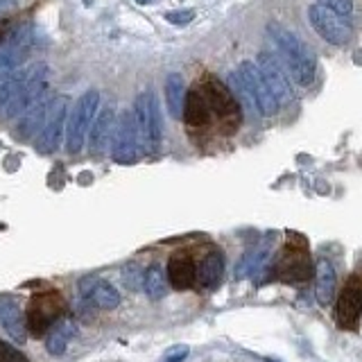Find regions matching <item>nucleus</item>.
<instances>
[{"label": "nucleus", "instance_id": "nucleus-8", "mask_svg": "<svg viewBox=\"0 0 362 362\" xmlns=\"http://www.w3.org/2000/svg\"><path fill=\"white\" fill-rule=\"evenodd\" d=\"M256 66L263 79L267 82L272 95L276 98L279 107H288L294 102V88L290 84V75L286 71V66L279 62V57H274L272 52H260L258 59H256Z\"/></svg>", "mask_w": 362, "mask_h": 362}, {"label": "nucleus", "instance_id": "nucleus-5", "mask_svg": "<svg viewBox=\"0 0 362 362\" xmlns=\"http://www.w3.org/2000/svg\"><path fill=\"white\" fill-rule=\"evenodd\" d=\"M308 21L313 30L320 34V37L333 45H346L354 39V28H351L349 18H344L337 11L328 9L320 3H315L308 7Z\"/></svg>", "mask_w": 362, "mask_h": 362}, {"label": "nucleus", "instance_id": "nucleus-17", "mask_svg": "<svg viewBox=\"0 0 362 362\" xmlns=\"http://www.w3.org/2000/svg\"><path fill=\"white\" fill-rule=\"evenodd\" d=\"M337 292V274L331 260L320 258L315 265V297L320 305H331Z\"/></svg>", "mask_w": 362, "mask_h": 362}, {"label": "nucleus", "instance_id": "nucleus-16", "mask_svg": "<svg viewBox=\"0 0 362 362\" xmlns=\"http://www.w3.org/2000/svg\"><path fill=\"white\" fill-rule=\"evenodd\" d=\"M168 279L173 283L175 290H188L195 286V279H197V267H195V260H192L190 254L186 252H179L170 258L168 263Z\"/></svg>", "mask_w": 362, "mask_h": 362}, {"label": "nucleus", "instance_id": "nucleus-15", "mask_svg": "<svg viewBox=\"0 0 362 362\" xmlns=\"http://www.w3.org/2000/svg\"><path fill=\"white\" fill-rule=\"evenodd\" d=\"M48 107H50V100H48V93H43L34 105H30L25 111L21 113V120L16 124V139L18 141H30L34 139L41 127H43V122H45V116H48Z\"/></svg>", "mask_w": 362, "mask_h": 362}, {"label": "nucleus", "instance_id": "nucleus-11", "mask_svg": "<svg viewBox=\"0 0 362 362\" xmlns=\"http://www.w3.org/2000/svg\"><path fill=\"white\" fill-rule=\"evenodd\" d=\"M136 122H139L141 136L150 143L158 145L163 136V120H161V107H158V100L152 90H143V93L136 98V109H134Z\"/></svg>", "mask_w": 362, "mask_h": 362}, {"label": "nucleus", "instance_id": "nucleus-3", "mask_svg": "<svg viewBox=\"0 0 362 362\" xmlns=\"http://www.w3.org/2000/svg\"><path fill=\"white\" fill-rule=\"evenodd\" d=\"M202 95L209 109L224 122V132L231 134L240 124V102L231 93V88L222 84L218 77L209 75L202 84Z\"/></svg>", "mask_w": 362, "mask_h": 362}, {"label": "nucleus", "instance_id": "nucleus-6", "mask_svg": "<svg viewBox=\"0 0 362 362\" xmlns=\"http://www.w3.org/2000/svg\"><path fill=\"white\" fill-rule=\"evenodd\" d=\"M235 73H238V77L243 79L247 93L254 102V109L260 113V116H265V118L276 116L279 102H276L274 95H272V90H269L267 82L263 79V75H260L256 62H243L240 66H238Z\"/></svg>", "mask_w": 362, "mask_h": 362}, {"label": "nucleus", "instance_id": "nucleus-14", "mask_svg": "<svg viewBox=\"0 0 362 362\" xmlns=\"http://www.w3.org/2000/svg\"><path fill=\"white\" fill-rule=\"evenodd\" d=\"M116 111L113 105H107L98 116L93 118V124L88 129V152L93 158L105 156L107 147L113 139V129H116Z\"/></svg>", "mask_w": 362, "mask_h": 362}, {"label": "nucleus", "instance_id": "nucleus-7", "mask_svg": "<svg viewBox=\"0 0 362 362\" xmlns=\"http://www.w3.org/2000/svg\"><path fill=\"white\" fill-rule=\"evenodd\" d=\"M68 120V98L57 95L54 100H50L48 107V116H45V122L39 132L37 139V152L48 156L59 150L62 139H64V124Z\"/></svg>", "mask_w": 362, "mask_h": 362}, {"label": "nucleus", "instance_id": "nucleus-31", "mask_svg": "<svg viewBox=\"0 0 362 362\" xmlns=\"http://www.w3.org/2000/svg\"><path fill=\"white\" fill-rule=\"evenodd\" d=\"M5 32H7V30H5V23H0V41H3V37H5Z\"/></svg>", "mask_w": 362, "mask_h": 362}, {"label": "nucleus", "instance_id": "nucleus-27", "mask_svg": "<svg viewBox=\"0 0 362 362\" xmlns=\"http://www.w3.org/2000/svg\"><path fill=\"white\" fill-rule=\"evenodd\" d=\"M0 362H30V360L14 344H9V342H5V339H0Z\"/></svg>", "mask_w": 362, "mask_h": 362}, {"label": "nucleus", "instance_id": "nucleus-21", "mask_svg": "<svg viewBox=\"0 0 362 362\" xmlns=\"http://www.w3.org/2000/svg\"><path fill=\"white\" fill-rule=\"evenodd\" d=\"M224 274V256L220 252H211L204 256L202 265L197 269V281L204 290H213L218 288V283L222 281Z\"/></svg>", "mask_w": 362, "mask_h": 362}, {"label": "nucleus", "instance_id": "nucleus-29", "mask_svg": "<svg viewBox=\"0 0 362 362\" xmlns=\"http://www.w3.org/2000/svg\"><path fill=\"white\" fill-rule=\"evenodd\" d=\"M192 18H195V9H177L165 14V21L173 23V25H188Z\"/></svg>", "mask_w": 362, "mask_h": 362}, {"label": "nucleus", "instance_id": "nucleus-26", "mask_svg": "<svg viewBox=\"0 0 362 362\" xmlns=\"http://www.w3.org/2000/svg\"><path fill=\"white\" fill-rule=\"evenodd\" d=\"M265 256H267V245H260L258 249H254V252L245 254L243 260L235 267V279H245L247 274H252L254 269H258L260 265H263Z\"/></svg>", "mask_w": 362, "mask_h": 362}, {"label": "nucleus", "instance_id": "nucleus-1", "mask_svg": "<svg viewBox=\"0 0 362 362\" xmlns=\"http://www.w3.org/2000/svg\"><path fill=\"white\" fill-rule=\"evenodd\" d=\"M267 32H269V39L276 45L283 66H286L292 82L301 88L313 86L315 75H317V57L310 45L303 43L294 32L276 25V23H269Z\"/></svg>", "mask_w": 362, "mask_h": 362}, {"label": "nucleus", "instance_id": "nucleus-9", "mask_svg": "<svg viewBox=\"0 0 362 362\" xmlns=\"http://www.w3.org/2000/svg\"><path fill=\"white\" fill-rule=\"evenodd\" d=\"M64 308V299L59 292H41L34 294L28 308V328L34 337H41L48 326H52V322H57V317L62 315Z\"/></svg>", "mask_w": 362, "mask_h": 362}, {"label": "nucleus", "instance_id": "nucleus-12", "mask_svg": "<svg viewBox=\"0 0 362 362\" xmlns=\"http://www.w3.org/2000/svg\"><path fill=\"white\" fill-rule=\"evenodd\" d=\"M50 77V66L45 62H34L25 68H18L16 73H11L7 77H0V109H3L11 95H16L23 86L34 84V82H43V79Z\"/></svg>", "mask_w": 362, "mask_h": 362}, {"label": "nucleus", "instance_id": "nucleus-20", "mask_svg": "<svg viewBox=\"0 0 362 362\" xmlns=\"http://www.w3.org/2000/svg\"><path fill=\"white\" fill-rule=\"evenodd\" d=\"M73 335H75L73 320H66V317H62V320L52 322L48 335H45V351H48L50 356H64L68 344H71Z\"/></svg>", "mask_w": 362, "mask_h": 362}, {"label": "nucleus", "instance_id": "nucleus-2", "mask_svg": "<svg viewBox=\"0 0 362 362\" xmlns=\"http://www.w3.org/2000/svg\"><path fill=\"white\" fill-rule=\"evenodd\" d=\"M100 107V90L88 88L86 93L75 102V107L68 116V129H66V150L68 154H77L84 147L90 124Z\"/></svg>", "mask_w": 362, "mask_h": 362}, {"label": "nucleus", "instance_id": "nucleus-32", "mask_svg": "<svg viewBox=\"0 0 362 362\" xmlns=\"http://www.w3.org/2000/svg\"><path fill=\"white\" fill-rule=\"evenodd\" d=\"M139 5H147V3H152V0H136Z\"/></svg>", "mask_w": 362, "mask_h": 362}, {"label": "nucleus", "instance_id": "nucleus-30", "mask_svg": "<svg viewBox=\"0 0 362 362\" xmlns=\"http://www.w3.org/2000/svg\"><path fill=\"white\" fill-rule=\"evenodd\" d=\"M188 354H190V349H188L186 344H179V346H175V349H170L168 354L163 356L161 362H184V360L188 358Z\"/></svg>", "mask_w": 362, "mask_h": 362}, {"label": "nucleus", "instance_id": "nucleus-19", "mask_svg": "<svg viewBox=\"0 0 362 362\" xmlns=\"http://www.w3.org/2000/svg\"><path fill=\"white\" fill-rule=\"evenodd\" d=\"M0 324L7 331V335L14 339L16 344H23L28 339V324L23 320L21 308L9 299L0 301Z\"/></svg>", "mask_w": 362, "mask_h": 362}, {"label": "nucleus", "instance_id": "nucleus-13", "mask_svg": "<svg viewBox=\"0 0 362 362\" xmlns=\"http://www.w3.org/2000/svg\"><path fill=\"white\" fill-rule=\"evenodd\" d=\"M313 274L310 269V256L305 240L299 238V245H288L286 254H283L279 263V276L283 281H305Z\"/></svg>", "mask_w": 362, "mask_h": 362}, {"label": "nucleus", "instance_id": "nucleus-23", "mask_svg": "<svg viewBox=\"0 0 362 362\" xmlns=\"http://www.w3.org/2000/svg\"><path fill=\"white\" fill-rule=\"evenodd\" d=\"M184 100H186V82L179 73H170L165 79V102L170 113L179 120L181 111H184Z\"/></svg>", "mask_w": 362, "mask_h": 362}, {"label": "nucleus", "instance_id": "nucleus-24", "mask_svg": "<svg viewBox=\"0 0 362 362\" xmlns=\"http://www.w3.org/2000/svg\"><path fill=\"white\" fill-rule=\"evenodd\" d=\"M88 299L102 310H113V308H118V305H120V292L113 288L111 283L98 279L93 290H90V294H88Z\"/></svg>", "mask_w": 362, "mask_h": 362}, {"label": "nucleus", "instance_id": "nucleus-33", "mask_svg": "<svg viewBox=\"0 0 362 362\" xmlns=\"http://www.w3.org/2000/svg\"><path fill=\"white\" fill-rule=\"evenodd\" d=\"M265 362H279V360H272V358H265Z\"/></svg>", "mask_w": 362, "mask_h": 362}, {"label": "nucleus", "instance_id": "nucleus-28", "mask_svg": "<svg viewBox=\"0 0 362 362\" xmlns=\"http://www.w3.org/2000/svg\"><path fill=\"white\" fill-rule=\"evenodd\" d=\"M317 3L337 11V14H342L344 18L354 16V0H317Z\"/></svg>", "mask_w": 362, "mask_h": 362}, {"label": "nucleus", "instance_id": "nucleus-34", "mask_svg": "<svg viewBox=\"0 0 362 362\" xmlns=\"http://www.w3.org/2000/svg\"><path fill=\"white\" fill-rule=\"evenodd\" d=\"M5 7V3H3V0H0V9H3Z\"/></svg>", "mask_w": 362, "mask_h": 362}, {"label": "nucleus", "instance_id": "nucleus-22", "mask_svg": "<svg viewBox=\"0 0 362 362\" xmlns=\"http://www.w3.org/2000/svg\"><path fill=\"white\" fill-rule=\"evenodd\" d=\"M209 113L211 109L206 105V100H204L202 90H190V93H186L181 118H184L190 127H204V124L209 122Z\"/></svg>", "mask_w": 362, "mask_h": 362}, {"label": "nucleus", "instance_id": "nucleus-18", "mask_svg": "<svg viewBox=\"0 0 362 362\" xmlns=\"http://www.w3.org/2000/svg\"><path fill=\"white\" fill-rule=\"evenodd\" d=\"M45 90H48V79H43V82H34V84H28L23 86L16 95H11V100L7 102V105L0 109V113H3L5 120H14L18 118L23 111H25L30 105H34Z\"/></svg>", "mask_w": 362, "mask_h": 362}, {"label": "nucleus", "instance_id": "nucleus-4", "mask_svg": "<svg viewBox=\"0 0 362 362\" xmlns=\"http://www.w3.org/2000/svg\"><path fill=\"white\" fill-rule=\"evenodd\" d=\"M111 156L116 163L129 165L141 158V129L132 111L120 113L111 139Z\"/></svg>", "mask_w": 362, "mask_h": 362}, {"label": "nucleus", "instance_id": "nucleus-10", "mask_svg": "<svg viewBox=\"0 0 362 362\" xmlns=\"http://www.w3.org/2000/svg\"><path fill=\"white\" fill-rule=\"evenodd\" d=\"M362 315V274H351L344 283V288L339 290L335 320L339 328L354 331L360 322Z\"/></svg>", "mask_w": 362, "mask_h": 362}, {"label": "nucleus", "instance_id": "nucleus-25", "mask_svg": "<svg viewBox=\"0 0 362 362\" xmlns=\"http://www.w3.org/2000/svg\"><path fill=\"white\" fill-rule=\"evenodd\" d=\"M143 288H145L150 299H163L168 294V279H165V272L161 269V265H150L145 269Z\"/></svg>", "mask_w": 362, "mask_h": 362}, {"label": "nucleus", "instance_id": "nucleus-35", "mask_svg": "<svg viewBox=\"0 0 362 362\" xmlns=\"http://www.w3.org/2000/svg\"><path fill=\"white\" fill-rule=\"evenodd\" d=\"M3 3H7V0H3Z\"/></svg>", "mask_w": 362, "mask_h": 362}]
</instances>
